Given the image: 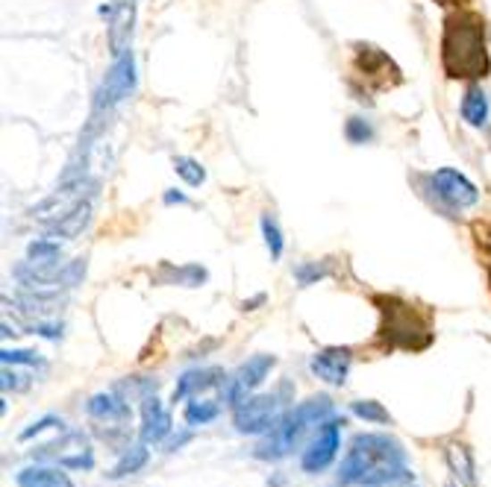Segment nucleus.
<instances>
[{
	"instance_id": "obj_21",
	"label": "nucleus",
	"mask_w": 491,
	"mask_h": 487,
	"mask_svg": "<svg viewBox=\"0 0 491 487\" xmlns=\"http://www.w3.org/2000/svg\"><path fill=\"white\" fill-rule=\"evenodd\" d=\"M133 24V6H118L112 15V27H109V45H112V54L121 56L127 54V42H129V27Z\"/></svg>"
},
{
	"instance_id": "obj_5",
	"label": "nucleus",
	"mask_w": 491,
	"mask_h": 487,
	"mask_svg": "<svg viewBox=\"0 0 491 487\" xmlns=\"http://www.w3.org/2000/svg\"><path fill=\"white\" fill-rule=\"evenodd\" d=\"M95 191H97V182L86 179V177L71 179V182H65V186L59 191H54V194H50L47 200L38 202V206H33L29 218L38 220V223H45V227H50V223L62 220L65 215H71L74 209L83 206V202L92 200Z\"/></svg>"
},
{
	"instance_id": "obj_17",
	"label": "nucleus",
	"mask_w": 491,
	"mask_h": 487,
	"mask_svg": "<svg viewBox=\"0 0 491 487\" xmlns=\"http://www.w3.org/2000/svg\"><path fill=\"white\" fill-rule=\"evenodd\" d=\"M18 487H74V482L59 470V466H24L15 475Z\"/></svg>"
},
{
	"instance_id": "obj_36",
	"label": "nucleus",
	"mask_w": 491,
	"mask_h": 487,
	"mask_svg": "<svg viewBox=\"0 0 491 487\" xmlns=\"http://www.w3.org/2000/svg\"><path fill=\"white\" fill-rule=\"evenodd\" d=\"M165 202H186V197L179 194V191H168V194H165Z\"/></svg>"
},
{
	"instance_id": "obj_35",
	"label": "nucleus",
	"mask_w": 491,
	"mask_h": 487,
	"mask_svg": "<svg viewBox=\"0 0 491 487\" xmlns=\"http://www.w3.org/2000/svg\"><path fill=\"white\" fill-rule=\"evenodd\" d=\"M438 6H456V9H462L465 4H470V0H436Z\"/></svg>"
},
{
	"instance_id": "obj_26",
	"label": "nucleus",
	"mask_w": 491,
	"mask_h": 487,
	"mask_svg": "<svg viewBox=\"0 0 491 487\" xmlns=\"http://www.w3.org/2000/svg\"><path fill=\"white\" fill-rule=\"evenodd\" d=\"M174 170H177V177H183L188 186H200V182L206 179V170L197 165L195 159H188V156H177L174 159Z\"/></svg>"
},
{
	"instance_id": "obj_4",
	"label": "nucleus",
	"mask_w": 491,
	"mask_h": 487,
	"mask_svg": "<svg viewBox=\"0 0 491 487\" xmlns=\"http://www.w3.org/2000/svg\"><path fill=\"white\" fill-rule=\"evenodd\" d=\"M333 417V400L329 397H312L306 402H300L297 409L279 414V420L265 432V438L256 443L254 455L262 461H279L295 450L297 441L304 438V432L309 425H320L324 420Z\"/></svg>"
},
{
	"instance_id": "obj_13",
	"label": "nucleus",
	"mask_w": 491,
	"mask_h": 487,
	"mask_svg": "<svg viewBox=\"0 0 491 487\" xmlns=\"http://www.w3.org/2000/svg\"><path fill=\"white\" fill-rule=\"evenodd\" d=\"M88 417H95L106 425H127L129 423V402L124 397H118L115 391L95 393L86 405Z\"/></svg>"
},
{
	"instance_id": "obj_23",
	"label": "nucleus",
	"mask_w": 491,
	"mask_h": 487,
	"mask_svg": "<svg viewBox=\"0 0 491 487\" xmlns=\"http://www.w3.org/2000/svg\"><path fill=\"white\" fill-rule=\"evenodd\" d=\"M150 458V452H147V443H133V446H127L124 455H121V461H118L112 466V473H109V479H127V475H133L138 473L142 466L147 464Z\"/></svg>"
},
{
	"instance_id": "obj_30",
	"label": "nucleus",
	"mask_w": 491,
	"mask_h": 487,
	"mask_svg": "<svg viewBox=\"0 0 491 487\" xmlns=\"http://www.w3.org/2000/svg\"><path fill=\"white\" fill-rule=\"evenodd\" d=\"M29 261H59V244L36 241L33 247H29Z\"/></svg>"
},
{
	"instance_id": "obj_33",
	"label": "nucleus",
	"mask_w": 491,
	"mask_h": 487,
	"mask_svg": "<svg viewBox=\"0 0 491 487\" xmlns=\"http://www.w3.org/2000/svg\"><path fill=\"white\" fill-rule=\"evenodd\" d=\"M9 388H12V391H27L29 388V379L27 376H21V373H9V367L4 370V391H9Z\"/></svg>"
},
{
	"instance_id": "obj_38",
	"label": "nucleus",
	"mask_w": 491,
	"mask_h": 487,
	"mask_svg": "<svg viewBox=\"0 0 491 487\" xmlns=\"http://www.w3.org/2000/svg\"><path fill=\"white\" fill-rule=\"evenodd\" d=\"M450 487H456V484H450Z\"/></svg>"
},
{
	"instance_id": "obj_3",
	"label": "nucleus",
	"mask_w": 491,
	"mask_h": 487,
	"mask_svg": "<svg viewBox=\"0 0 491 487\" xmlns=\"http://www.w3.org/2000/svg\"><path fill=\"white\" fill-rule=\"evenodd\" d=\"M379 309L377 338L386 350H409L420 352L433 343V320L424 309L400 297H374Z\"/></svg>"
},
{
	"instance_id": "obj_14",
	"label": "nucleus",
	"mask_w": 491,
	"mask_h": 487,
	"mask_svg": "<svg viewBox=\"0 0 491 487\" xmlns=\"http://www.w3.org/2000/svg\"><path fill=\"white\" fill-rule=\"evenodd\" d=\"M171 414L165 411V405L154 397H145L142 405V441L145 443H162L171 434Z\"/></svg>"
},
{
	"instance_id": "obj_7",
	"label": "nucleus",
	"mask_w": 491,
	"mask_h": 487,
	"mask_svg": "<svg viewBox=\"0 0 491 487\" xmlns=\"http://www.w3.org/2000/svg\"><path fill=\"white\" fill-rule=\"evenodd\" d=\"M342 425L345 420H336V417H329L318 425V434L304 450V458H300L304 473H324L327 466L336 461L338 450H342Z\"/></svg>"
},
{
	"instance_id": "obj_27",
	"label": "nucleus",
	"mask_w": 491,
	"mask_h": 487,
	"mask_svg": "<svg viewBox=\"0 0 491 487\" xmlns=\"http://www.w3.org/2000/svg\"><path fill=\"white\" fill-rule=\"evenodd\" d=\"M262 235H265V244H268V250H270V259L283 256V235H279L277 220L270 218V215H262Z\"/></svg>"
},
{
	"instance_id": "obj_25",
	"label": "nucleus",
	"mask_w": 491,
	"mask_h": 487,
	"mask_svg": "<svg viewBox=\"0 0 491 487\" xmlns=\"http://www.w3.org/2000/svg\"><path fill=\"white\" fill-rule=\"evenodd\" d=\"M350 411H354L356 417L365 420V423H392V414H388L383 405L374 402V400H356L354 405H350Z\"/></svg>"
},
{
	"instance_id": "obj_15",
	"label": "nucleus",
	"mask_w": 491,
	"mask_h": 487,
	"mask_svg": "<svg viewBox=\"0 0 491 487\" xmlns=\"http://www.w3.org/2000/svg\"><path fill=\"white\" fill-rule=\"evenodd\" d=\"M224 384V373L218 367H206V370H188L179 376L177 388H174V402H183L188 397H200L204 391L221 388Z\"/></svg>"
},
{
	"instance_id": "obj_34",
	"label": "nucleus",
	"mask_w": 491,
	"mask_h": 487,
	"mask_svg": "<svg viewBox=\"0 0 491 487\" xmlns=\"http://www.w3.org/2000/svg\"><path fill=\"white\" fill-rule=\"evenodd\" d=\"M262 302H265V293H259V297H254L250 302L245 300V306H242V309H245V311H254L256 306H262Z\"/></svg>"
},
{
	"instance_id": "obj_37",
	"label": "nucleus",
	"mask_w": 491,
	"mask_h": 487,
	"mask_svg": "<svg viewBox=\"0 0 491 487\" xmlns=\"http://www.w3.org/2000/svg\"><path fill=\"white\" fill-rule=\"evenodd\" d=\"M488 285H491V261H488Z\"/></svg>"
},
{
	"instance_id": "obj_1",
	"label": "nucleus",
	"mask_w": 491,
	"mask_h": 487,
	"mask_svg": "<svg viewBox=\"0 0 491 487\" xmlns=\"http://www.w3.org/2000/svg\"><path fill=\"white\" fill-rule=\"evenodd\" d=\"M412 479L406 452L388 434H356L338 470V484L359 487H392Z\"/></svg>"
},
{
	"instance_id": "obj_18",
	"label": "nucleus",
	"mask_w": 491,
	"mask_h": 487,
	"mask_svg": "<svg viewBox=\"0 0 491 487\" xmlns=\"http://www.w3.org/2000/svg\"><path fill=\"white\" fill-rule=\"evenodd\" d=\"M88 220H92V200L83 202L79 209H74L71 215H65L62 220L50 223V238H77L79 232L88 227Z\"/></svg>"
},
{
	"instance_id": "obj_20",
	"label": "nucleus",
	"mask_w": 491,
	"mask_h": 487,
	"mask_svg": "<svg viewBox=\"0 0 491 487\" xmlns=\"http://www.w3.org/2000/svg\"><path fill=\"white\" fill-rule=\"evenodd\" d=\"M156 282L162 285H186V288H197L206 282V270L200 265H186V268H174V265H162Z\"/></svg>"
},
{
	"instance_id": "obj_31",
	"label": "nucleus",
	"mask_w": 491,
	"mask_h": 487,
	"mask_svg": "<svg viewBox=\"0 0 491 487\" xmlns=\"http://www.w3.org/2000/svg\"><path fill=\"white\" fill-rule=\"evenodd\" d=\"M295 277H297L300 285H315L318 279L329 277V268H324V265H300L295 270Z\"/></svg>"
},
{
	"instance_id": "obj_2",
	"label": "nucleus",
	"mask_w": 491,
	"mask_h": 487,
	"mask_svg": "<svg viewBox=\"0 0 491 487\" xmlns=\"http://www.w3.org/2000/svg\"><path fill=\"white\" fill-rule=\"evenodd\" d=\"M442 68L450 79L488 77L486 18L474 9H456L445 18L442 29Z\"/></svg>"
},
{
	"instance_id": "obj_22",
	"label": "nucleus",
	"mask_w": 491,
	"mask_h": 487,
	"mask_svg": "<svg viewBox=\"0 0 491 487\" xmlns=\"http://www.w3.org/2000/svg\"><path fill=\"white\" fill-rule=\"evenodd\" d=\"M462 118L470 127H483L488 120V97L479 86H470L462 97Z\"/></svg>"
},
{
	"instance_id": "obj_16",
	"label": "nucleus",
	"mask_w": 491,
	"mask_h": 487,
	"mask_svg": "<svg viewBox=\"0 0 491 487\" xmlns=\"http://www.w3.org/2000/svg\"><path fill=\"white\" fill-rule=\"evenodd\" d=\"M445 458H447L450 473H454L456 479H459V484H465V487H479L474 455H470V450H468L465 443H447Z\"/></svg>"
},
{
	"instance_id": "obj_9",
	"label": "nucleus",
	"mask_w": 491,
	"mask_h": 487,
	"mask_svg": "<svg viewBox=\"0 0 491 487\" xmlns=\"http://www.w3.org/2000/svg\"><path fill=\"white\" fill-rule=\"evenodd\" d=\"M136 86V65H133V54H121L115 59L112 70L106 74L104 86L97 88L95 95V111H106L112 109L115 103H121V100L133 91Z\"/></svg>"
},
{
	"instance_id": "obj_8",
	"label": "nucleus",
	"mask_w": 491,
	"mask_h": 487,
	"mask_svg": "<svg viewBox=\"0 0 491 487\" xmlns=\"http://www.w3.org/2000/svg\"><path fill=\"white\" fill-rule=\"evenodd\" d=\"M354 68H356V74L362 77L370 88H377V91L395 88L400 83V68L374 45H356Z\"/></svg>"
},
{
	"instance_id": "obj_12",
	"label": "nucleus",
	"mask_w": 491,
	"mask_h": 487,
	"mask_svg": "<svg viewBox=\"0 0 491 487\" xmlns=\"http://www.w3.org/2000/svg\"><path fill=\"white\" fill-rule=\"evenodd\" d=\"M350 364H354V352L347 347H327L312 359V373L329 384H345Z\"/></svg>"
},
{
	"instance_id": "obj_24",
	"label": "nucleus",
	"mask_w": 491,
	"mask_h": 487,
	"mask_svg": "<svg viewBox=\"0 0 491 487\" xmlns=\"http://www.w3.org/2000/svg\"><path fill=\"white\" fill-rule=\"evenodd\" d=\"M218 402L215 400H200V397H192V402L186 405V411H183V417H186V423L192 425H206V423H212L215 417H218Z\"/></svg>"
},
{
	"instance_id": "obj_29",
	"label": "nucleus",
	"mask_w": 491,
	"mask_h": 487,
	"mask_svg": "<svg viewBox=\"0 0 491 487\" xmlns=\"http://www.w3.org/2000/svg\"><path fill=\"white\" fill-rule=\"evenodd\" d=\"M4 364H27V367H45V361L29 350H4L0 352Z\"/></svg>"
},
{
	"instance_id": "obj_19",
	"label": "nucleus",
	"mask_w": 491,
	"mask_h": 487,
	"mask_svg": "<svg viewBox=\"0 0 491 487\" xmlns=\"http://www.w3.org/2000/svg\"><path fill=\"white\" fill-rule=\"evenodd\" d=\"M18 311L24 314H33V318H47V314H54L56 309L65 306V300L59 297V293H47V291H29L24 297H18Z\"/></svg>"
},
{
	"instance_id": "obj_6",
	"label": "nucleus",
	"mask_w": 491,
	"mask_h": 487,
	"mask_svg": "<svg viewBox=\"0 0 491 487\" xmlns=\"http://www.w3.org/2000/svg\"><path fill=\"white\" fill-rule=\"evenodd\" d=\"M283 391L277 393H259V397H247L242 405H236L233 411V425L236 432L242 434H259L268 432L270 425L279 420V411H283Z\"/></svg>"
},
{
	"instance_id": "obj_11",
	"label": "nucleus",
	"mask_w": 491,
	"mask_h": 487,
	"mask_svg": "<svg viewBox=\"0 0 491 487\" xmlns=\"http://www.w3.org/2000/svg\"><path fill=\"white\" fill-rule=\"evenodd\" d=\"M433 186L438 191V197L447 200L450 206H456V209H465V206H474V202L479 200V191L474 182H468L459 170L454 168H442V170H436V177H433Z\"/></svg>"
},
{
	"instance_id": "obj_10",
	"label": "nucleus",
	"mask_w": 491,
	"mask_h": 487,
	"mask_svg": "<svg viewBox=\"0 0 491 487\" xmlns=\"http://www.w3.org/2000/svg\"><path fill=\"white\" fill-rule=\"evenodd\" d=\"M274 364H277L274 355H265V352L262 355H254V359H250L247 364H242L236 376L227 382V393H224L227 402L233 405V409H236V405H242L250 397V393H254L259 384L265 382L268 373L274 370Z\"/></svg>"
},
{
	"instance_id": "obj_32",
	"label": "nucleus",
	"mask_w": 491,
	"mask_h": 487,
	"mask_svg": "<svg viewBox=\"0 0 491 487\" xmlns=\"http://www.w3.org/2000/svg\"><path fill=\"white\" fill-rule=\"evenodd\" d=\"M45 429H62V420H59V417H42L38 423L29 425V429H24L21 434H18V438H21V441H29V438H36V434L45 432Z\"/></svg>"
},
{
	"instance_id": "obj_28",
	"label": "nucleus",
	"mask_w": 491,
	"mask_h": 487,
	"mask_svg": "<svg viewBox=\"0 0 491 487\" xmlns=\"http://www.w3.org/2000/svg\"><path fill=\"white\" fill-rule=\"evenodd\" d=\"M345 136H347L350 144H368V141L374 138V129H370L365 118H350L347 127H345Z\"/></svg>"
}]
</instances>
